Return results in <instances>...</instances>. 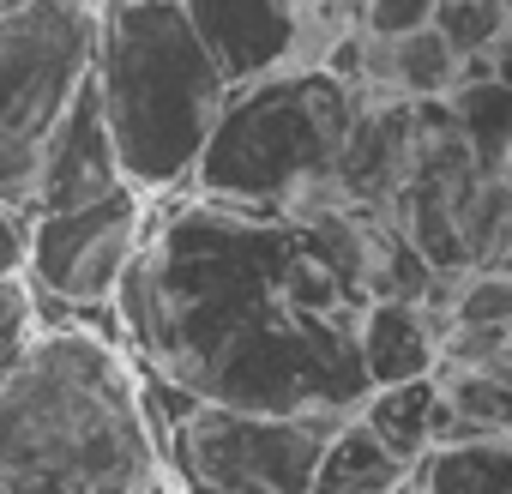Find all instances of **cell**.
I'll return each mask as SVG.
<instances>
[{
  "instance_id": "obj_1",
  "label": "cell",
  "mask_w": 512,
  "mask_h": 494,
  "mask_svg": "<svg viewBox=\"0 0 512 494\" xmlns=\"http://www.w3.org/2000/svg\"><path fill=\"white\" fill-rule=\"evenodd\" d=\"M368 302V211L284 217L163 193L109 308L133 362L199 404L350 416L368 398Z\"/></svg>"
},
{
  "instance_id": "obj_2",
  "label": "cell",
  "mask_w": 512,
  "mask_h": 494,
  "mask_svg": "<svg viewBox=\"0 0 512 494\" xmlns=\"http://www.w3.org/2000/svg\"><path fill=\"white\" fill-rule=\"evenodd\" d=\"M157 476L163 446L133 350L37 296L31 332L0 356L7 494H139Z\"/></svg>"
},
{
  "instance_id": "obj_3",
  "label": "cell",
  "mask_w": 512,
  "mask_h": 494,
  "mask_svg": "<svg viewBox=\"0 0 512 494\" xmlns=\"http://www.w3.org/2000/svg\"><path fill=\"white\" fill-rule=\"evenodd\" d=\"M91 97L121 181L145 199H163L187 193L205 133L229 97V79L193 37L181 0H103Z\"/></svg>"
},
{
  "instance_id": "obj_4",
  "label": "cell",
  "mask_w": 512,
  "mask_h": 494,
  "mask_svg": "<svg viewBox=\"0 0 512 494\" xmlns=\"http://www.w3.org/2000/svg\"><path fill=\"white\" fill-rule=\"evenodd\" d=\"M362 115V97L332 67H278L229 85L187 193L314 217L338 205V157Z\"/></svg>"
},
{
  "instance_id": "obj_5",
  "label": "cell",
  "mask_w": 512,
  "mask_h": 494,
  "mask_svg": "<svg viewBox=\"0 0 512 494\" xmlns=\"http://www.w3.org/2000/svg\"><path fill=\"white\" fill-rule=\"evenodd\" d=\"M103 0H7L0 7V205L31 211L49 139L91 79Z\"/></svg>"
},
{
  "instance_id": "obj_6",
  "label": "cell",
  "mask_w": 512,
  "mask_h": 494,
  "mask_svg": "<svg viewBox=\"0 0 512 494\" xmlns=\"http://www.w3.org/2000/svg\"><path fill=\"white\" fill-rule=\"evenodd\" d=\"M338 416H260L193 404L163 428V458L187 494H308L314 458Z\"/></svg>"
},
{
  "instance_id": "obj_7",
  "label": "cell",
  "mask_w": 512,
  "mask_h": 494,
  "mask_svg": "<svg viewBox=\"0 0 512 494\" xmlns=\"http://www.w3.org/2000/svg\"><path fill=\"white\" fill-rule=\"evenodd\" d=\"M151 199L139 187H109L103 199L25 217V284L61 308H109L121 272L145 235Z\"/></svg>"
},
{
  "instance_id": "obj_8",
  "label": "cell",
  "mask_w": 512,
  "mask_h": 494,
  "mask_svg": "<svg viewBox=\"0 0 512 494\" xmlns=\"http://www.w3.org/2000/svg\"><path fill=\"white\" fill-rule=\"evenodd\" d=\"M181 13L229 85L278 67H326L314 49V0H181Z\"/></svg>"
},
{
  "instance_id": "obj_9",
  "label": "cell",
  "mask_w": 512,
  "mask_h": 494,
  "mask_svg": "<svg viewBox=\"0 0 512 494\" xmlns=\"http://www.w3.org/2000/svg\"><path fill=\"white\" fill-rule=\"evenodd\" d=\"M109 187H121V163L109 151V133H103L97 97H91V79H85L79 103L67 109L61 133L43 151V169H37V187H31V211H67V205L103 199Z\"/></svg>"
},
{
  "instance_id": "obj_10",
  "label": "cell",
  "mask_w": 512,
  "mask_h": 494,
  "mask_svg": "<svg viewBox=\"0 0 512 494\" xmlns=\"http://www.w3.org/2000/svg\"><path fill=\"white\" fill-rule=\"evenodd\" d=\"M404 458L398 452H386L374 434H368V422L350 410V416H338L332 422V434H326V446H320V458H314V482H308V494H398L404 488Z\"/></svg>"
},
{
  "instance_id": "obj_11",
  "label": "cell",
  "mask_w": 512,
  "mask_h": 494,
  "mask_svg": "<svg viewBox=\"0 0 512 494\" xmlns=\"http://www.w3.org/2000/svg\"><path fill=\"white\" fill-rule=\"evenodd\" d=\"M506 476H512V440L482 434L458 446H422L398 494H506Z\"/></svg>"
},
{
  "instance_id": "obj_12",
  "label": "cell",
  "mask_w": 512,
  "mask_h": 494,
  "mask_svg": "<svg viewBox=\"0 0 512 494\" xmlns=\"http://www.w3.org/2000/svg\"><path fill=\"white\" fill-rule=\"evenodd\" d=\"M428 368H434V332H428L422 308L398 302V296H374L368 314H362V374H368V386L416 380Z\"/></svg>"
},
{
  "instance_id": "obj_13",
  "label": "cell",
  "mask_w": 512,
  "mask_h": 494,
  "mask_svg": "<svg viewBox=\"0 0 512 494\" xmlns=\"http://www.w3.org/2000/svg\"><path fill=\"white\" fill-rule=\"evenodd\" d=\"M428 25L440 31V43L458 55V79H494L506 61V31H512V7L506 0H434ZM506 79V73H500Z\"/></svg>"
},
{
  "instance_id": "obj_14",
  "label": "cell",
  "mask_w": 512,
  "mask_h": 494,
  "mask_svg": "<svg viewBox=\"0 0 512 494\" xmlns=\"http://www.w3.org/2000/svg\"><path fill=\"white\" fill-rule=\"evenodd\" d=\"M440 103H446L458 139L470 145L476 169L506 175V139H512V91H506V79L500 73L494 79H458Z\"/></svg>"
},
{
  "instance_id": "obj_15",
  "label": "cell",
  "mask_w": 512,
  "mask_h": 494,
  "mask_svg": "<svg viewBox=\"0 0 512 494\" xmlns=\"http://www.w3.org/2000/svg\"><path fill=\"white\" fill-rule=\"evenodd\" d=\"M428 410H434V374L368 386V398L356 404V416L368 422V434H374L386 452H398L404 464L428 446Z\"/></svg>"
},
{
  "instance_id": "obj_16",
  "label": "cell",
  "mask_w": 512,
  "mask_h": 494,
  "mask_svg": "<svg viewBox=\"0 0 512 494\" xmlns=\"http://www.w3.org/2000/svg\"><path fill=\"white\" fill-rule=\"evenodd\" d=\"M428 13H434V0H362V7H356V31L398 37V31L428 25Z\"/></svg>"
},
{
  "instance_id": "obj_17",
  "label": "cell",
  "mask_w": 512,
  "mask_h": 494,
  "mask_svg": "<svg viewBox=\"0 0 512 494\" xmlns=\"http://www.w3.org/2000/svg\"><path fill=\"white\" fill-rule=\"evenodd\" d=\"M31 320H37V296H31V284H25V272L0 278V356H7V350L31 332Z\"/></svg>"
},
{
  "instance_id": "obj_18",
  "label": "cell",
  "mask_w": 512,
  "mask_h": 494,
  "mask_svg": "<svg viewBox=\"0 0 512 494\" xmlns=\"http://www.w3.org/2000/svg\"><path fill=\"white\" fill-rule=\"evenodd\" d=\"M25 272V211L0 205V278Z\"/></svg>"
},
{
  "instance_id": "obj_19",
  "label": "cell",
  "mask_w": 512,
  "mask_h": 494,
  "mask_svg": "<svg viewBox=\"0 0 512 494\" xmlns=\"http://www.w3.org/2000/svg\"><path fill=\"white\" fill-rule=\"evenodd\" d=\"M0 494H7V482H0Z\"/></svg>"
},
{
  "instance_id": "obj_20",
  "label": "cell",
  "mask_w": 512,
  "mask_h": 494,
  "mask_svg": "<svg viewBox=\"0 0 512 494\" xmlns=\"http://www.w3.org/2000/svg\"><path fill=\"white\" fill-rule=\"evenodd\" d=\"M0 7H7V0H0Z\"/></svg>"
}]
</instances>
